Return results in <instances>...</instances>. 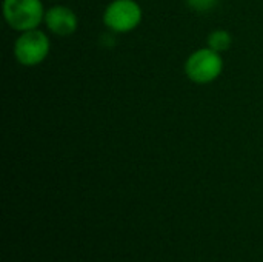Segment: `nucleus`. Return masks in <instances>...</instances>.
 <instances>
[{"mask_svg":"<svg viewBox=\"0 0 263 262\" xmlns=\"http://www.w3.org/2000/svg\"><path fill=\"white\" fill-rule=\"evenodd\" d=\"M223 71V59L220 53L211 48H200L194 51L185 62L186 77L199 85L211 83Z\"/></svg>","mask_w":263,"mask_h":262,"instance_id":"nucleus-1","label":"nucleus"},{"mask_svg":"<svg viewBox=\"0 0 263 262\" xmlns=\"http://www.w3.org/2000/svg\"><path fill=\"white\" fill-rule=\"evenodd\" d=\"M3 17L18 32L35 29L45 19L40 0H3Z\"/></svg>","mask_w":263,"mask_h":262,"instance_id":"nucleus-2","label":"nucleus"},{"mask_svg":"<svg viewBox=\"0 0 263 262\" xmlns=\"http://www.w3.org/2000/svg\"><path fill=\"white\" fill-rule=\"evenodd\" d=\"M49 37L39 28L23 31L14 43V56L23 66H37L49 54Z\"/></svg>","mask_w":263,"mask_h":262,"instance_id":"nucleus-3","label":"nucleus"},{"mask_svg":"<svg viewBox=\"0 0 263 262\" xmlns=\"http://www.w3.org/2000/svg\"><path fill=\"white\" fill-rule=\"evenodd\" d=\"M142 22V8L136 0H112L103 12V23L114 32H129Z\"/></svg>","mask_w":263,"mask_h":262,"instance_id":"nucleus-4","label":"nucleus"},{"mask_svg":"<svg viewBox=\"0 0 263 262\" xmlns=\"http://www.w3.org/2000/svg\"><path fill=\"white\" fill-rule=\"evenodd\" d=\"M46 28L60 37H66L76 32L79 26V19L76 12L63 5H55L51 6L48 11H45V19H43Z\"/></svg>","mask_w":263,"mask_h":262,"instance_id":"nucleus-5","label":"nucleus"},{"mask_svg":"<svg viewBox=\"0 0 263 262\" xmlns=\"http://www.w3.org/2000/svg\"><path fill=\"white\" fill-rule=\"evenodd\" d=\"M208 48L217 51V53H225L231 48L233 45V36L227 31V29H214L213 32H210L208 36Z\"/></svg>","mask_w":263,"mask_h":262,"instance_id":"nucleus-6","label":"nucleus"},{"mask_svg":"<svg viewBox=\"0 0 263 262\" xmlns=\"http://www.w3.org/2000/svg\"><path fill=\"white\" fill-rule=\"evenodd\" d=\"M186 2H188V5L193 9L200 11V12L208 11V9H213L216 6V3H217V0H186Z\"/></svg>","mask_w":263,"mask_h":262,"instance_id":"nucleus-7","label":"nucleus"}]
</instances>
